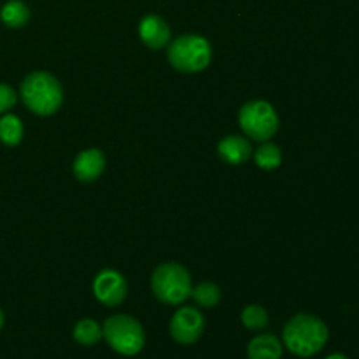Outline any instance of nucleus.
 Wrapping results in <instances>:
<instances>
[{"instance_id":"9","label":"nucleus","mask_w":359,"mask_h":359,"mask_svg":"<svg viewBox=\"0 0 359 359\" xmlns=\"http://www.w3.org/2000/svg\"><path fill=\"white\" fill-rule=\"evenodd\" d=\"M139 34L144 44L151 49L165 48L170 41V28H168L167 21L156 14H149L140 21Z\"/></svg>"},{"instance_id":"16","label":"nucleus","mask_w":359,"mask_h":359,"mask_svg":"<svg viewBox=\"0 0 359 359\" xmlns=\"http://www.w3.org/2000/svg\"><path fill=\"white\" fill-rule=\"evenodd\" d=\"M255 160L256 165H258L259 168H263V170H273V168L279 167L280 161H283V154H280L279 146H276V144L272 142H265L256 149Z\"/></svg>"},{"instance_id":"19","label":"nucleus","mask_w":359,"mask_h":359,"mask_svg":"<svg viewBox=\"0 0 359 359\" xmlns=\"http://www.w3.org/2000/svg\"><path fill=\"white\" fill-rule=\"evenodd\" d=\"M16 100H18L16 91H14L11 86H7V84H0V114L11 111V109L16 105Z\"/></svg>"},{"instance_id":"13","label":"nucleus","mask_w":359,"mask_h":359,"mask_svg":"<svg viewBox=\"0 0 359 359\" xmlns=\"http://www.w3.org/2000/svg\"><path fill=\"white\" fill-rule=\"evenodd\" d=\"M0 18L11 28H21L30 20V9L21 0H9L0 11Z\"/></svg>"},{"instance_id":"6","label":"nucleus","mask_w":359,"mask_h":359,"mask_svg":"<svg viewBox=\"0 0 359 359\" xmlns=\"http://www.w3.org/2000/svg\"><path fill=\"white\" fill-rule=\"evenodd\" d=\"M238 123L245 135L259 140V142L272 139L279 128V118H277L276 109L265 100L248 102L245 105H242L241 112H238Z\"/></svg>"},{"instance_id":"15","label":"nucleus","mask_w":359,"mask_h":359,"mask_svg":"<svg viewBox=\"0 0 359 359\" xmlns=\"http://www.w3.org/2000/svg\"><path fill=\"white\" fill-rule=\"evenodd\" d=\"M23 139V125L14 114H6L0 119V140L6 146H18Z\"/></svg>"},{"instance_id":"12","label":"nucleus","mask_w":359,"mask_h":359,"mask_svg":"<svg viewBox=\"0 0 359 359\" xmlns=\"http://www.w3.org/2000/svg\"><path fill=\"white\" fill-rule=\"evenodd\" d=\"M248 359H283V344L272 333L255 337L248 346Z\"/></svg>"},{"instance_id":"5","label":"nucleus","mask_w":359,"mask_h":359,"mask_svg":"<svg viewBox=\"0 0 359 359\" xmlns=\"http://www.w3.org/2000/svg\"><path fill=\"white\" fill-rule=\"evenodd\" d=\"M102 332L109 346L123 356H135L144 349V344H146L142 325L132 316H112L104 323Z\"/></svg>"},{"instance_id":"20","label":"nucleus","mask_w":359,"mask_h":359,"mask_svg":"<svg viewBox=\"0 0 359 359\" xmlns=\"http://www.w3.org/2000/svg\"><path fill=\"white\" fill-rule=\"evenodd\" d=\"M326 359H349V358H347L346 354H342V353H335V354H330V356Z\"/></svg>"},{"instance_id":"3","label":"nucleus","mask_w":359,"mask_h":359,"mask_svg":"<svg viewBox=\"0 0 359 359\" xmlns=\"http://www.w3.org/2000/svg\"><path fill=\"white\" fill-rule=\"evenodd\" d=\"M168 62L179 72L193 74L207 69L212 58L209 41L202 35H181L168 46Z\"/></svg>"},{"instance_id":"1","label":"nucleus","mask_w":359,"mask_h":359,"mask_svg":"<svg viewBox=\"0 0 359 359\" xmlns=\"http://www.w3.org/2000/svg\"><path fill=\"white\" fill-rule=\"evenodd\" d=\"M328 339V326L312 314H297L286 323L283 332L284 346L298 358H312L321 353Z\"/></svg>"},{"instance_id":"11","label":"nucleus","mask_w":359,"mask_h":359,"mask_svg":"<svg viewBox=\"0 0 359 359\" xmlns=\"http://www.w3.org/2000/svg\"><path fill=\"white\" fill-rule=\"evenodd\" d=\"M217 153L226 163L242 165L251 158L252 147L248 139L241 135H228L217 144Z\"/></svg>"},{"instance_id":"10","label":"nucleus","mask_w":359,"mask_h":359,"mask_svg":"<svg viewBox=\"0 0 359 359\" xmlns=\"http://www.w3.org/2000/svg\"><path fill=\"white\" fill-rule=\"evenodd\" d=\"M105 156L98 149H86L74 161V175L83 182H93L104 174Z\"/></svg>"},{"instance_id":"18","label":"nucleus","mask_w":359,"mask_h":359,"mask_svg":"<svg viewBox=\"0 0 359 359\" xmlns=\"http://www.w3.org/2000/svg\"><path fill=\"white\" fill-rule=\"evenodd\" d=\"M191 297L195 298V302L202 307L212 309L219 304L221 300V290L219 286H216L214 283H202L191 290Z\"/></svg>"},{"instance_id":"2","label":"nucleus","mask_w":359,"mask_h":359,"mask_svg":"<svg viewBox=\"0 0 359 359\" xmlns=\"http://www.w3.org/2000/svg\"><path fill=\"white\" fill-rule=\"evenodd\" d=\"M20 95L25 105L39 116L55 114L63 104L62 84L48 72L28 74L21 83Z\"/></svg>"},{"instance_id":"8","label":"nucleus","mask_w":359,"mask_h":359,"mask_svg":"<svg viewBox=\"0 0 359 359\" xmlns=\"http://www.w3.org/2000/svg\"><path fill=\"white\" fill-rule=\"evenodd\" d=\"M126 280L116 270H102L93 283V293L100 304L107 307H118L126 298Z\"/></svg>"},{"instance_id":"17","label":"nucleus","mask_w":359,"mask_h":359,"mask_svg":"<svg viewBox=\"0 0 359 359\" xmlns=\"http://www.w3.org/2000/svg\"><path fill=\"white\" fill-rule=\"evenodd\" d=\"M242 323L251 332H262L269 326V312L262 307V305H249L242 312Z\"/></svg>"},{"instance_id":"4","label":"nucleus","mask_w":359,"mask_h":359,"mask_svg":"<svg viewBox=\"0 0 359 359\" xmlns=\"http://www.w3.org/2000/svg\"><path fill=\"white\" fill-rule=\"evenodd\" d=\"M153 293L161 304L181 305L191 297V277L179 263H163L151 277Z\"/></svg>"},{"instance_id":"7","label":"nucleus","mask_w":359,"mask_h":359,"mask_svg":"<svg viewBox=\"0 0 359 359\" xmlns=\"http://www.w3.org/2000/svg\"><path fill=\"white\" fill-rule=\"evenodd\" d=\"M203 330H205V318L195 307H181L170 321L172 339L182 346H191L200 340Z\"/></svg>"},{"instance_id":"14","label":"nucleus","mask_w":359,"mask_h":359,"mask_svg":"<svg viewBox=\"0 0 359 359\" xmlns=\"http://www.w3.org/2000/svg\"><path fill=\"white\" fill-rule=\"evenodd\" d=\"M102 339H104L102 326L98 325L97 321H93V319H83V321L77 323L76 328H74V340L84 347L95 346V344L100 342Z\"/></svg>"},{"instance_id":"21","label":"nucleus","mask_w":359,"mask_h":359,"mask_svg":"<svg viewBox=\"0 0 359 359\" xmlns=\"http://www.w3.org/2000/svg\"><path fill=\"white\" fill-rule=\"evenodd\" d=\"M2 326H4V312L2 309H0V330H2Z\"/></svg>"}]
</instances>
